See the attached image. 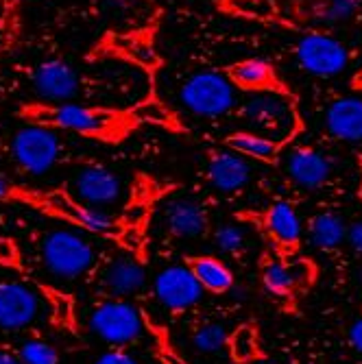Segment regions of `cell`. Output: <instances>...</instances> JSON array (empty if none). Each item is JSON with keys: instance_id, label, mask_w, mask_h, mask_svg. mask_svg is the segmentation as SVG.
I'll list each match as a JSON object with an SVG mask.
<instances>
[{"instance_id": "obj_21", "label": "cell", "mask_w": 362, "mask_h": 364, "mask_svg": "<svg viewBox=\"0 0 362 364\" xmlns=\"http://www.w3.org/2000/svg\"><path fill=\"white\" fill-rule=\"evenodd\" d=\"M227 146L245 155L247 159H255V161H271L275 159V155L280 153V144L255 134V131H236L227 138Z\"/></svg>"}, {"instance_id": "obj_14", "label": "cell", "mask_w": 362, "mask_h": 364, "mask_svg": "<svg viewBox=\"0 0 362 364\" xmlns=\"http://www.w3.org/2000/svg\"><path fill=\"white\" fill-rule=\"evenodd\" d=\"M161 225L175 238L194 240L203 236L208 227L206 208L192 196H173L161 205Z\"/></svg>"}, {"instance_id": "obj_9", "label": "cell", "mask_w": 362, "mask_h": 364, "mask_svg": "<svg viewBox=\"0 0 362 364\" xmlns=\"http://www.w3.org/2000/svg\"><path fill=\"white\" fill-rule=\"evenodd\" d=\"M94 282L105 299H127L147 284V271L142 262L131 253H116L103 264H96Z\"/></svg>"}, {"instance_id": "obj_22", "label": "cell", "mask_w": 362, "mask_h": 364, "mask_svg": "<svg viewBox=\"0 0 362 364\" xmlns=\"http://www.w3.org/2000/svg\"><path fill=\"white\" fill-rule=\"evenodd\" d=\"M306 277L302 264H288V262H269L265 267V273H262V279H265V286L269 292L273 294H288L294 288L299 286V282Z\"/></svg>"}, {"instance_id": "obj_11", "label": "cell", "mask_w": 362, "mask_h": 364, "mask_svg": "<svg viewBox=\"0 0 362 364\" xmlns=\"http://www.w3.org/2000/svg\"><path fill=\"white\" fill-rule=\"evenodd\" d=\"M65 190H68L79 203L105 212V208L120 201L122 181L114 171L98 166V164H92V166L79 168L68 181V188Z\"/></svg>"}, {"instance_id": "obj_38", "label": "cell", "mask_w": 362, "mask_h": 364, "mask_svg": "<svg viewBox=\"0 0 362 364\" xmlns=\"http://www.w3.org/2000/svg\"><path fill=\"white\" fill-rule=\"evenodd\" d=\"M356 279H358V284L362 286V267H360V269L356 271Z\"/></svg>"}, {"instance_id": "obj_25", "label": "cell", "mask_w": 362, "mask_h": 364, "mask_svg": "<svg viewBox=\"0 0 362 364\" xmlns=\"http://www.w3.org/2000/svg\"><path fill=\"white\" fill-rule=\"evenodd\" d=\"M360 0H323L316 16L327 26H341L358 16Z\"/></svg>"}, {"instance_id": "obj_15", "label": "cell", "mask_w": 362, "mask_h": 364, "mask_svg": "<svg viewBox=\"0 0 362 364\" xmlns=\"http://www.w3.org/2000/svg\"><path fill=\"white\" fill-rule=\"evenodd\" d=\"M253 168L245 155L236 151H220L210 157L208 164V179L214 190L223 194H234L243 190L251 181Z\"/></svg>"}, {"instance_id": "obj_17", "label": "cell", "mask_w": 362, "mask_h": 364, "mask_svg": "<svg viewBox=\"0 0 362 364\" xmlns=\"http://www.w3.org/2000/svg\"><path fill=\"white\" fill-rule=\"evenodd\" d=\"M327 134L343 142H362V96H341L325 109Z\"/></svg>"}, {"instance_id": "obj_20", "label": "cell", "mask_w": 362, "mask_h": 364, "mask_svg": "<svg viewBox=\"0 0 362 364\" xmlns=\"http://www.w3.org/2000/svg\"><path fill=\"white\" fill-rule=\"evenodd\" d=\"M229 79L243 90L260 92V90H269L273 85L275 73L269 61L260 57H251V59H243L234 63L232 68H229Z\"/></svg>"}, {"instance_id": "obj_26", "label": "cell", "mask_w": 362, "mask_h": 364, "mask_svg": "<svg viewBox=\"0 0 362 364\" xmlns=\"http://www.w3.org/2000/svg\"><path fill=\"white\" fill-rule=\"evenodd\" d=\"M16 351L24 364H59V351L42 338H26Z\"/></svg>"}, {"instance_id": "obj_2", "label": "cell", "mask_w": 362, "mask_h": 364, "mask_svg": "<svg viewBox=\"0 0 362 364\" xmlns=\"http://www.w3.org/2000/svg\"><path fill=\"white\" fill-rule=\"evenodd\" d=\"M18 116L28 124L50 127L55 131H68L83 138L116 140L124 131V116L107 107H90L81 103H24Z\"/></svg>"}, {"instance_id": "obj_19", "label": "cell", "mask_w": 362, "mask_h": 364, "mask_svg": "<svg viewBox=\"0 0 362 364\" xmlns=\"http://www.w3.org/2000/svg\"><path fill=\"white\" fill-rule=\"evenodd\" d=\"M310 242L321 251H334L347 238V225L336 212H321L310 220L308 227Z\"/></svg>"}, {"instance_id": "obj_3", "label": "cell", "mask_w": 362, "mask_h": 364, "mask_svg": "<svg viewBox=\"0 0 362 364\" xmlns=\"http://www.w3.org/2000/svg\"><path fill=\"white\" fill-rule=\"evenodd\" d=\"M33 242L42 269L59 282H75L92 275L98 264L96 249L81 229H44Z\"/></svg>"}, {"instance_id": "obj_7", "label": "cell", "mask_w": 362, "mask_h": 364, "mask_svg": "<svg viewBox=\"0 0 362 364\" xmlns=\"http://www.w3.org/2000/svg\"><path fill=\"white\" fill-rule=\"evenodd\" d=\"M11 153L22 171L31 175H42L57 166V161L63 155V142L50 127L26 124L16 131Z\"/></svg>"}, {"instance_id": "obj_6", "label": "cell", "mask_w": 362, "mask_h": 364, "mask_svg": "<svg viewBox=\"0 0 362 364\" xmlns=\"http://www.w3.org/2000/svg\"><path fill=\"white\" fill-rule=\"evenodd\" d=\"M87 327L103 343L122 349L144 334V318L127 299H103L92 308Z\"/></svg>"}, {"instance_id": "obj_4", "label": "cell", "mask_w": 362, "mask_h": 364, "mask_svg": "<svg viewBox=\"0 0 362 364\" xmlns=\"http://www.w3.org/2000/svg\"><path fill=\"white\" fill-rule=\"evenodd\" d=\"M238 114L249 131H255L280 146L294 136L299 124L292 98L273 87L249 92L240 103Z\"/></svg>"}, {"instance_id": "obj_32", "label": "cell", "mask_w": 362, "mask_h": 364, "mask_svg": "<svg viewBox=\"0 0 362 364\" xmlns=\"http://www.w3.org/2000/svg\"><path fill=\"white\" fill-rule=\"evenodd\" d=\"M92 364H138V360L124 349H110L98 355Z\"/></svg>"}, {"instance_id": "obj_31", "label": "cell", "mask_w": 362, "mask_h": 364, "mask_svg": "<svg viewBox=\"0 0 362 364\" xmlns=\"http://www.w3.org/2000/svg\"><path fill=\"white\" fill-rule=\"evenodd\" d=\"M0 264H3L5 269L24 273L22 271V253L14 238H0Z\"/></svg>"}, {"instance_id": "obj_12", "label": "cell", "mask_w": 362, "mask_h": 364, "mask_svg": "<svg viewBox=\"0 0 362 364\" xmlns=\"http://www.w3.org/2000/svg\"><path fill=\"white\" fill-rule=\"evenodd\" d=\"M153 292L157 296V301L166 310L181 312L201 301L203 286L194 277L192 269L169 267L155 277Z\"/></svg>"}, {"instance_id": "obj_28", "label": "cell", "mask_w": 362, "mask_h": 364, "mask_svg": "<svg viewBox=\"0 0 362 364\" xmlns=\"http://www.w3.org/2000/svg\"><path fill=\"white\" fill-rule=\"evenodd\" d=\"M229 349H232V355L238 362H249L257 355V334L251 325H243L238 327L234 336L229 338Z\"/></svg>"}, {"instance_id": "obj_16", "label": "cell", "mask_w": 362, "mask_h": 364, "mask_svg": "<svg viewBox=\"0 0 362 364\" xmlns=\"http://www.w3.org/2000/svg\"><path fill=\"white\" fill-rule=\"evenodd\" d=\"M286 173L302 188H321L332 177V159L316 149L299 146L288 153Z\"/></svg>"}, {"instance_id": "obj_8", "label": "cell", "mask_w": 362, "mask_h": 364, "mask_svg": "<svg viewBox=\"0 0 362 364\" xmlns=\"http://www.w3.org/2000/svg\"><path fill=\"white\" fill-rule=\"evenodd\" d=\"M294 57L308 75L319 79L339 77L349 65L347 46L323 31H312L302 36L297 46H294Z\"/></svg>"}, {"instance_id": "obj_1", "label": "cell", "mask_w": 362, "mask_h": 364, "mask_svg": "<svg viewBox=\"0 0 362 364\" xmlns=\"http://www.w3.org/2000/svg\"><path fill=\"white\" fill-rule=\"evenodd\" d=\"M0 203L31 208L48 218L73 225L85 234L107 236L116 231V220L110 214L79 203L65 188H36L0 175Z\"/></svg>"}, {"instance_id": "obj_23", "label": "cell", "mask_w": 362, "mask_h": 364, "mask_svg": "<svg viewBox=\"0 0 362 364\" xmlns=\"http://www.w3.org/2000/svg\"><path fill=\"white\" fill-rule=\"evenodd\" d=\"M190 269L194 277L199 279V284L203 286V290L220 294V292H227L234 284L232 271L216 257H196Z\"/></svg>"}, {"instance_id": "obj_24", "label": "cell", "mask_w": 362, "mask_h": 364, "mask_svg": "<svg viewBox=\"0 0 362 364\" xmlns=\"http://www.w3.org/2000/svg\"><path fill=\"white\" fill-rule=\"evenodd\" d=\"M229 336L223 323H203L194 329L192 334V345L199 353H218L227 347Z\"/></svg>"}, {"instance_id": "obj_29", "label": "cell", "mask_w": 362, "mask_h": 364, "mask_svg": "<svg viewBox=\"0 0 362 364\" xmlns=\"http://www.w3.org/2000/svg\"><path fill=\"white\" fill-rule=\"evenodd\" d=\"M131 116L138 118V120H144V122H161V124L171 120L169 109L164 107L159 101H144V103H140Z\"/></svg>"}, {"instance_id": "obj_10", "label": "cell", "mask_w": 362, "mask_h": 364, "mask_svg": "<svg viewBox=\"0 0 362 364\" xmlns=\"http://www.w3.org/2000/svg\"><path fill=\"white\" fill-rule=\"evenodd\" d=\"M42 310L40 294L24 279L0 277V329L20 332L38 321Z\"/></svg>"}, {"instance_id": "obj_30", "label": "cell", "mask_w": 362, "mask_h": 364, "mask_svg": "<svg viewBox=\"0 0 362 364\" xmlns=\"http://www.w3.org/2000/svg\"><path fill=\"white\" fill-rule=\"evenodd\" d=\"M124 50L129 53L131 59H134L136 63H140V65H153V63L157 61L153 46H151L149 42L140 40V38H131V40L127 42Z\"/></svg>"}, {"instance_id": "obj_13", "label": "cell", "mask_w": 362, "mask_h": 364, "mask_svg": "<svg viewBox=\"0 0 362 364\" xmlns=\"http://www.w3.org/2000/svg\"><path fill=\"white\" fill-rule=\"evenodd\" d=\"M33 85L44 103H70L81 92L77 70L63 59H48L33 73Z\"/></svg>"}, {"instance_id": "obj_35", "label": "cell", "mask_w": 362, "mask_h": 364, "mask_svg": "<svg viewBox=\"0 0 362 364\" xmlns=\"http://www.w3.org/2000/svg\"><path fill=\"white\" fill-rule=\"evenodd\" d=\"M349 341H351L353 349L362 353V318H358L351 325V329H349Z\"/></svg>"}, {"instance_id": "obj_39", "label": "cell", "mask_w": 362, "mask_h": 364, "mask_svg": "<svg viewBox=\"0 0 362 364\" xmlns=\"http://www.w3.org/2000/svg\"><path fill=\"white\" fill-rule=\"evenodd\" d=\"M360 194H362V188H360Z\"/></svg>"}, {"instance_id": "obj_34", "label": "cell", "mask_w": 362, "mask_h": 364, "mask_svg": "<svg viewBox=\"0 0 362 364\" xmlns=\"http://www.w3.org/2000/svg\"><path fill=\"white\" fill-rule=\"evenodd\" d=\"M110 11L114 16H120V18H127L131 11H136L138 7V0H105Z\"/></svg>"}, {"instance_id": "obj_5", "label": "cell", "mask_w": 362, "mask_h": 364, "mask_svg": "<svg viewBox=\"0 0 362 364\" xmlns=\"http://www.w3.org/2000/svg\"><path fill=\"white\" fill-rule=\"evenodd\" d=\"M179 103L194 116L220 118L236 107V85L229 75L199 70L181 83Z\"/></svg>"}, {"instance_id": "obj_36", "label": "cell", "mask_w": 362, "mask_h": 364, "mask_svg": "<svg viewBox=\"0 0 362 364\" xmlns=\"http://www.w3.org/2000/svg\"><path fill=\"white\" fill-rule=\"evenodd\" d=\"M0 364H24L16 349L0 345Z\"/></svg>"}, {"instance_id": "obj_27", "label": "cell", "mask_w": 362, "mask_h": 364, "mask_svg": "<svg viewBox=\"0 0 362 364\" xmlns=\"http://www.w3.org/2000/svg\"><path fill=\"white\" fill-rule=\"evenodd\" d=\"M249 242V234L243 225H236V223H227V225H220L216 227L214 231V245L218 251L227 253V255H234V253H240Z\"/></svg>"}, {"instance_id": "obj_33", "label": "cell", "mask_w": 362, "mask_h": 364, "mask_svg": "<svg viewBox=\"0 0 362 364\" xmlns=\"http://www.w3.org/2000/svg\"><path fill=\"white\" fill-rule=\"evenodd\" d=\"M347 242L358 255H362V216L347 227Z\"/></svg>"}, {"instance_id": "obj_37", "label": "cell", "mask_w": 362, "mask_h": 364, "mask_svg": "<svg viewBox=\"0 0 362 364\" xmlns=\"http://www.w3.org/2000/svg\"><path fill=\"white\" fill-rule=\"evenodd\" d=\"M5 44H7V31L0 26V50L5 48Z\"/></svg>"}, {"instance_id": "obj_18", "label": "cell", "mask_w": 362, "mask_h": 364, "mask_svg": "<svg viewBox=\"0 0 362 364\" xmlns=\"http://www.w3.org/2000/svg\"><path fill=\"white\" fill-rule=\"evenodd\" d=\"M265 225L269 229V234L275 238V242H280L282 247H294L304 234V225L297 210L286 201L273 203L269 208Z\"/></svg>"}]
</instances>
